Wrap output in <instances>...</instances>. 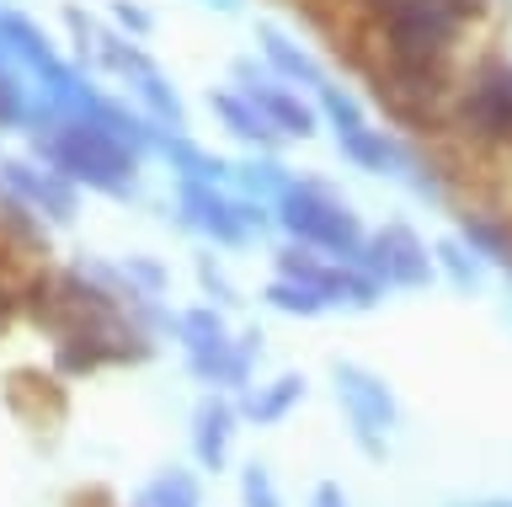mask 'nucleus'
<instances>
[{
	"mask_svg": "<svg viewBox=\"0 0 512 507\" xmlns=\"http://www.w3.org/2000/svg\"><path fill=\"white\" fill-rule=\"evenodd\" d=\"M496 0H363L368 70H454L464 33Z\"/></svg>",
	"mask_w": 512,
	"mask_h": 507,
	"instance_id": "1",
	"label": "nucleus"
},
{
	"mask_svg": "<svg viewBox=\"0 0 512 507\" xmlns=\"http://www.w3.org/2000/svg\"><path fill=\"white\" fill-rule=\"evenodd\" d=\"M27 134H32V155L43 166H54L59 177H70L75 187H86V193H102V198L139 193L144 155L112 134L102 118H59V113L32 107Z\"/></svg>",
	"mask_w": 512,
	"mask_h": 507,
	"instance_id": "2",
	"label": "nucleus"
},
{
	"mask_svg": "<svg viewBox=\"0 0 512 507\" xmlns=\"http://www.w3.org/2000/svg\"><path fill=\"white\" fill-rule=\"evenodd\" d=\"M272 230H283L288 241L310 246L320 257H336V262H358L363 241H368L358 209L315 177H294L272 198Z\"/></svg>",
	"mask_w": 512,
	"mask_h": 507,
	"instance_id": "3",
	"label": "nucleus"
},
{
	"mask_svg": "<svg viewBox=\"0 0 512 507\" xmlns=\"http://www.w3.org/2000/svg\"><path fill=\"white\" fill-rule=\"evenodd\" d=\"M443 129L480 155L512 150V54H480L470 70H459Z\"/></svg>",
	"mask_w": 512,
	"mask_h": 507,
	"instance_id": "4",
	"label": "nucleus"
},
{
	"mask_svg": "<svg viewBox=\"0 0 512 507\" xmlns=\"http://www.w3.org/2000/svg\"><path fill=\"white\" fill-rule=\"evenodd\" d=\"M86 65H102L107 75H118L123 91H128V102H134L150 123H160V129H171V134H187V102H182V91L171 86V75L160 70L134 38L96 27L91 49H86Z\"/></svg>",
	"mask_w": 512,
	"mask_h": 507,
	"instance_id": "5",
	"label": "nucleus"
},
{
	"mask_svg": "<svg viewBox=\"0 0 512 507\" xmlns=\"http://www.w3.org/2000/svg\"><path fill=\"white\" fill-rule=\"evenodd\" d=\"M331 385H336V406L352 427V443L368 454V459H384L390 454V433L400 427V406H395V390L384 385L374 369L363 363H331Z\"/></svg>",
	"mask_w": 512,
	"mask_h": 507,
	"instance_id": "6",
	"label": "nucleus"
},
{
	"mask_svg": "<svg viewBox=\"0 0 512 507\" xmlns=\"http://www.w3.org/2000/svg\"><path fill=\"white\" fill-rule=\"evenodd\" d=\"M176 225L214 241L219 251H240L256 241L251 219H246V193L198 177H176Z\"/></svg>",
	"mask_w": 512,
	"mask_h": 507,
	"instance_id": "7",
	"label": "nucleus"
},
{
	"mask_svg": "<svg viewBox=\"0 0 512 507\" xmlns=\"http://www.w3.org/2000/svg\"><path fill=\"white\" fill-rule=\"evenodd\" d=\"M230 86L246 91V97L262 107V118H267L283 139H315V134H320V107H315V97H310V91H299V86H288V81H278V75H272L256 54L230 59Z\"/></svg>",
	"mask_w": 512,
	"mask_h": 507,
	"instance_id": "8",
	"label": "nucleus"
},
{
	"mask_svg": "<svg viewBox=\"0 0 512 507\" xmlns=\"http://www.w3.org/2000/svg\"><path fill=\"white\" fill-rule=\"evenodd\" d=\"M358 262L384 283V289H400V294H416V289H427V283L438 278V267H432V246L406 225V219H384L379 230H368Z\"/></svg>",
	"mask_w": 512,
	"mask_h": 507,
	"instance_id": "9",
	"label": "nucleus"
},
{
	"mask_svg": "<svg viewBox=\"0 0 512 507\" xmlns=\"http://www.w3.org/2000/svg\"><path fill=\"white\" fill-rule=\"evenodd\" d=\"M0 187H6L22 209L48 219V225H70V219L80 214V187L70 177H59L54 166H43V161H22V155L0 161Z\"/></svg>",
	"mask_w": 512,
	"mask_h": 507,
	"instance_id": "10",
	"label": "nucleus"
},
{
	"mask_svg": "<svg viewBox=\"0 0 512 507\" xmlns=\"http://www.w3.org/2000/svg\"><path fill=\"white\" fill-rule=\"evenodd\" d=\"M256 59L278 75V81H288V86H299V91H315L331 81V70L315 59V49L310 43H299L294 33H283L278 22H256Z\"/></svg>",
	"mask_w": 512,
	"mask_h": 507,
	"instance_id": "11",
	"label": "nucleus"
},
{
	"mask_svg": "<svg viewBox=\"0 0 512 507\" xmlns=\"http://www.w3.org/2000/svg\"><path fill=\"white\" fill-rule=\"evenodd\" d=\"M208 113L219 118V129L235 139V145H246V150H267V155H278L283 145V134L272 129V123L262 118V107H256L240 86H214L208 91Z\"/></svg>",
	"mask_w": 512,
	"mask_h": 507,
	"instance_id": "12",
	"label": "nucleus"
},
{
	"mask_svg": "<svg viewBox=\"0 0 512 507\" xmlns=\"http://www.w3.org/2000/svg\"><path fill=\"white\" fill-rule=\"evenodd\" d=\"M459 241L475 251L486 267H502L512 273V214H496V209H459Z\"/></svg>",
	"mask_w": 512,
	"mask_h": 507,
	"instance_id": "13",
	"label": "nucleus"
},
{
	"mask_svg": "<svg viewBox=\"0 0 512 507\" xmlns=\"http://www.w3.org/2000/svg\"><path fill=\"white\" fill-rule=\"evenodd\" d=\"M256 358H262V331H240L230 347H219L214 358L187 363V369H192V379H203V385L246 390V379H251V369H256Z\"/></svg>",
	"mask_w": 512,
	"mask_h": 507,
	"instance_id": "14",
	"label": "nucleus"
},
{
	"mask_svg": "<svg viewBox=\"0 0 512 507\" xmlns=\"http://www.w3.org/2000/svg\"><path fill=\"white\" fill-rule=\"evenodd\" d=\"M235 406L230 401H203L192 411V454H198L203 470H224L230 459V443H235Z\"/></svg>",
	"mask_w": 512,
	"mask_h": 507,
	"instance_id": "15",
	"label": "nucleus"
},
{
	"mask_svg": "<svg viewBox=\"0 0 512 507\" xmlns=\"http://www.w3.org/2000/svg\"><path fill=\"white\" fill-rule=\"evenodd\" d=\"M171 331H176V342H182V353L187 363H198V358H214L219 347H230V326H224V315L214 305H192L182 315H171Z\"/></svg>",
	"mask_w": 512,
	"mask_h": 507,
	"instance_id": "16",
	"label": "nucleus"
},
{
	"mask_svg": "<svg viewBox=\"0 0 512 507\" xmlns=\"http://www.w3.org/2000/svg\"><path fill=\"white\" fill-rule=\"evenodd\" d=\"M288 182H294V171H288L278 155H267V150H251L246 161H235V193H246V198L272 203Z\"/></svg>",
	"mask_w": 512,
	"mask_h": 507,
	"instance_id": "17",
	"label": "nucleus"
},
{
	"mask_svg": "<svg viewBox=\"0 0 512 507\" xmlns=\"http://www.w3.org/2000/svg\"><path fill=\"white\" fill-rule=\"evenodd\" d=\"M432 267H438V278H448V289H459V294H475L480 283H486V262H480L459 235H443V241L432 246Z\"/></svg>",
	"mask_w": 512,
	"mask_h": 507,
	"instance_id": "18",
	"label": "nucleus"
},
{
	"mask_svg": "<svg viewBox=\"0 0 512 507\" xmlns=\"http://www.w3.org/2000/svg\"><path fill=\"white\" fill-rule=\"evenodd\" d=\"M299 401H304V374H278L272 385H256L246 395V417L256 427H272V422H283Z\"/></svg>",
	"mask_w": 512,
	"mask_h": 507,
	"instance_id": "19",
	"label": "nucleus"
},
{
	"mask_svg": "<svg viewBox=\"0 0 512 507\" xmlns=\"http://www.w3.org/2000/svg\"><path fill=\"white\" fill-rule=\"evenodd\" d=\"M32 123V81L0 54V129H27Z\"/></svg>",
	"mask_w": 512,
	"mask_h": 507,
	"instance_id": "20",
	"label": "nucleus"
},
{
	"mask_svg": "<svg viewBox=\"0 0 512 507\" xmlns=\"http://www.w3.org/2000/svg\"><path fill=\"white\" fill-rule=\"evenodd\" d=\"M262 299H267V305L278 310V315H299V321H315V315H326V310H331L326 299L310 289V283H294V278H283V273L262 289Z\"/></svg>",
	"mask_w": 512,
	"mask_h": 507,
	"instance_id": "21",
	"label": "nucleus"
},
{
	"mask_svg": "<svg viewBox=\"0 0 512 507\" xmlns=\"http://www.w3.org/2000/svg\"><path fill=\"white\" fill-rule=\"evenodd\" d=\"M139 507H203L198 502V481H192L187 470H166V475H155V481L144 486Z\"/></svg>",
	"mask_w": 512,
	"mask_h": 507,
	"instance_id": "22",
	"label": "nucleus"
},
{
	"mask_svg": "<svg viewBox=\"0 0 512 507\" xmlns=\"http://www.w3.org/2000/svg\"><path fill=\"white\" fill-rule=\"evenodd\" d=\"M240 507H283L272 470H267V465H256V459H251L246 470H240Z\"/></svg>",
	"mask_w": 512,
	"mask_h": 507,
	"instance_id": "23",
	"label": "nucleus"
},
{
	"mask_svg": "<svg viewBox=\"0 0 512 507\" xmlns=\"http://www.w3.org/2000/svg\"><path fill=\"white\" fill-rule=\"evenodd\" d=\"M118 267H123V278L134 283L139 294H150V299H160V294H166V283H171L166 267H160L155 257H144V251H134V257H123Z\"/></svg>",
	"mask_w": 512,
	"mask_h": 507,
	"instance_id": "24",
	"label": "nucleus"
},
{
	"mask_svg": "<svg viewBox=\"0 0 512 507\" xmlns=\"http://www.w3.org/2000/svg\"><path fill=\"white\" fill-rule=\"evenodd\" d=\"M107 11H112V22H118V33H123V38L144 43V38L155 33V17H150V11L139 6V0H112Z\"/></svg>",
	"mask_w": 512,
	"mask_h": 507,
	"instance_id": "25",
	"label": "nucleus"
},
{
	"mask_svg": "<svg viewBox=\"0 0 512 507\" xmlns=\"http://www.w3.org/2000/svg\"><path fill=\"white\" fill-rule=\"evenodd\" d=\"M198 283H203V294L219 299V305H235V283H230V273H224L214 257H198Z\"/></svg>",
	"mask_w": 512,
	"mask_h": 507,
	"instance_id": "26",
	"label": "nucleus"
},
{
	"mask_svg": "<svg viewBox=\"0 0 512 507\" xmlns=\"http://www.w3.org/2000/svg\"><path fill=\"white\" fill-rule=\"evenodd\" d=\"M310 507H347V491L336 486V481H320V486L310 491Z\"/></svg>",
	"mask_w": 512,
	"mask_h": 507,
	"instance_id": "27",
	"label": "nucleus"
},
{
	"mask_svg": "<svg viewBox=\"0 0 512 507\" xmlns=\"http://www.w3.org/2000/svg\"><path fill=\"white\" fill-rule=\"evenodd\" d=\"M448 507H512V497H480V502H448Z\"/></svg>",
	"mask_w": 512,
	"mask_h": 507,
	"instance_id": "28",
	"label": "nucleus"
},
{
	"mask_svg": "<svg viewBox=\"0 0 512 507\" xmlns=\"http://www.w3.org/2000/svg\"><path fill=\"white\" fill-rule=\"evenodd\" d=\"M16 310V294L6 289V283H0V326H6V315Z\"/></svg>",
	"mask_w": 512,
	"mask_h": 507,
	"instance_id": "29",
	"label": "nucleus"
},
{
	"mask_svg": "<svg viewBox=\"0 0 512 507\" xmlns=\"http://www.w3.org/2000/svg\"><path fill=\"white\" fill-rule=\"evenodd\" d=\"M198 6H208V11H240L246 0H198Z\"/></svg>",
	"mask_w": 512,
	"mask_h": 507,
	"instance_id": "30",
	"label": "nucleus"
},
{
	"mask_svg": "<svg viewBox=\"0 0 512 507\" xmlns=\"http://www.w3.org/2000/svg\"><path fill=\"white\" fill-rule=\"evenodd\" d=\"M347 6H363V0H347Z\"/></svg>",
	"mask_w": 512,
	"mask_h": 507,
	"instance_id": "31",
	"label": "nucleus"
}]
</instances>
